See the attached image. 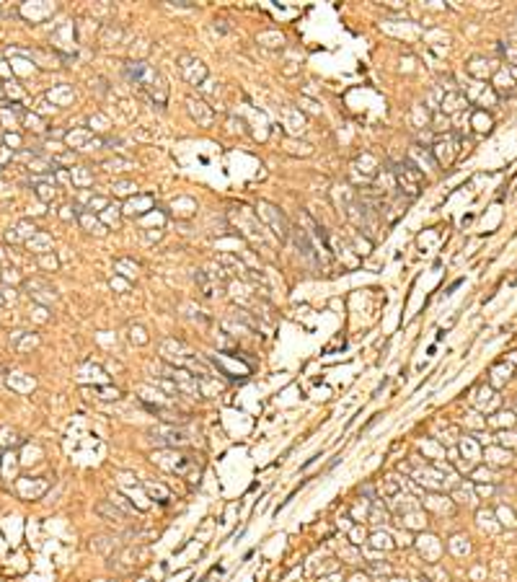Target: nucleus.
<instances>
[{"mask_svg": "<svg viewBox=\"0 0 517 582\" xmlns=\"http://www.w3.org/2000/svg\"><path fill=\"white\" fill-rule=\"evenodd\" d=\"M3 442H6V445H13V442H16V432H13V430H6V432H3Z\"/></svg>", "mask_w": 517, "mask_h": 582, "instance_id": "ea45409f", "label": "nucleus"}, {"mask_svg": "<svg viewBox=\"0 0 517 582\" xmlns=\"http://www.w3.org/2000/svg\"><path fill=\"white\" fill-rule=\"evenodd\" d=\"M155 385L161 388V391H166L168 396H178V394H181V391H178V385H176L171 378H158V380H155Z\"/></svg>", "mask_w": 517, "mask_h": 582, "instance_id": "c756f323", "label": "nucleus"}, {"mask_svg": "<svg viewBox=\"0 0 517 582\" xmlns=\"http://www.w3.org/2000/svg\"><path fill=\"white\" fill-rule=\"evenodd\" d=\"M171 6H178V8H189V6H194V3H191V0H173Z\"/></svg>", "mask_w": 517, "mask_h": 582, "instance_id": "a18cd8bd", "label": "nucleus"}, {"mask_svg": "<svg viewBox=\"0 0 517 582\" xmlns=\"http://www.w3.org/2000/svg\"><path fill=\"white\" fill-rule=\"evenodd\" d=\"M494 70H496V68L491 65V60H486V57H471V60H468V73H471L476 81L491 78Z\"/></svg>", "mask_w": 517, "mask_h": 582, "instance_id": "ddd939ff", "label": "nucleus"}, {"mask_svg": "<svg viewBox=\"0 0 517 582\" xmlns=\"http://www.w3.org/2000/svg\"><path fill=\"white\" fill-rule=\"evenodd\" d=\"M140 487L148 492V499H158V502H168L171 499V492L163 484H158V481H140Z\"/></svg>", "mask_w": 517, "mask_h": 582, "instance_id": "f3484780", "label": "nucleus"}, {"mask_svg": "<svg viewBox=\"0 0 517 582\" xmlns=\"http://www.w3.org/2000/svg\"><path fill=\"white\" fill-rule=\"evenodd\" d=\"M194 357V352L189 350L186 342L176 339V337H168L161 342V360L168 362V365H176V367H186V362Z\"/></svg>", "mask_w": 517, "mask_h": 582, "instance_id": "39448f33", "label": "nucleus"}, {"mask_svg": "<svg viewBox=\"0 0 517 582\" xmlns=\"http://www.w3.org/2000/svg\"><path fill=\"white\" fill-rule=\"evenodd\" d=\"M93 207H106V200H101V197H96V200H91V205H88V210H93Z\"/></svg>", "mask_w": 517, "mask_h": 582, "instance_id": "79ce46f5", "label": "nucleus"}, {"mask_svg": "<svg viewBox=\"0 0 517 582\" xmlns=\"http://www.w3.org/2000/svg\"><path fill=\"white\" fill-rule=\"evenodd\" d=\"M463 106H468V101H466V96H463L461 91H450V93H445L442 101H440V111H442V114H455V111H461Z\"/></svg>", "mask_w": 517, "mask_h": 582, "instance_id": "4468645a", "label": "nucleus"}, {"mask_svg": "<svg viewBox=\"0 0 517 582\" xmlns=\"http://www.w3.org/2000/svg\"><path fill=\"white\" fill-rule=\"evenodd\" d=\"M150 210H155L150 194H135V197H129V200L124 202V207H122V212H124L127 218H143V215H148Z\"/></svg>", "mask_w": 517, "mask_h": 582, "instance_id": "1a4fd4ad", "label": "nucleus"}, {"mask_svg": "<svg viewBox=\"0 0 517 582\" xmlns=\"http://www.w3.org/2000/svg\"><path fill=\"white\" fill-rule=\"evenodd\" d=\"M220 391H223V385L215 383V378H202V380H200V394H202V396H215V394H220Z\"/></svg>", "mask_w": 517, "mask_h": 582, "instance_id": "412c9836", "label": "nucleus"}, {"mask_svg": "<svg viewBox=\"0 0 517 582\" xmlns=\"http://www.w3.org/2000/svg\"><path fill=\"white\" fill-rule=\"evenodd\" d=\"M496 515L502 517V520H499L502 526H509V528H514V526H517V517H514V512H512L509 507H499V510H496Z\"/></svg>", "mask_w": 517, "mask_h": 582, "instance_id": "2f4dec72", "label": "nucleus"}, {"mask_svg": "<svg viewBox=\"0 0 517 582\" xmlns=\"http://www.w3.org/2000/svg\"><path fill=\"white\" fill-rule=\"evenodd\" d=\"M258 212H262V218H264V223L274 230V236L280 238V241H287L290 238V223L285 220V215L274 207V205H269V202H258Z\"/></svg>", "mask_w": 517, "mask_h": 582, "instance_id": "423d86ee", "label": "nucleus"}, {"mask_svg": "<svg viewBox=\"0 0 517 582\" xmlns=\"http://www.w3.org/2000/svg\"><path fill=\"white\" fill-rule=\"evenodd\" d=\"M367 520L372 523V526H385L388 520H391V510H388L385 505H380V502H375L372 499V507H370V515H367Z\"/></svg>", "mask_w": 517, "mask_h": 582, "instance_id": "dca6fc26", "label": "nucleus"}, {"mask_svg": "<svg viewBox=\"0 0 517 582\" xmlns=\"http://www.w3.org/2000/svg\"><path fill=\"white\" fill-rule=\"evenodd\" d=\"M427 507H432L437 512H452V499L450 497H442L440 492H432L427 497Z\"/></svg>", "mask_w": 517, "mask_h": 582, "instance_id": "a211bd4d", "label": "nucleus"}, {"mask_svg": "<svg viewBox=\"0 0 517 582\" xmlns=\"http://www.w3.org/2000/svg\"><path fill=\"white\" fill-rule=\"evenodd\" d=\"M367 515H370V507L367 505H354L352 507V520L362 523V520H367Z\"/></svg>", "mask_w": 517, "mask_h": 582, "instance_id": "72a5a7b5", "label": "nucleus"}, {"mask_svg": "<svg viewBox=\"0 0 517 582\" xmlns=\"http://www.w3.org/2000/svg\"><path fill=\"white\" fill-rule=\"evenodd\" d=\"M452 435H458V427H447V432H442L440 435V442H452V440H455V437H452Z\"/></svg>", "mask_w": 517, "mask_h": 582, "instance_id": "58836bf2", "label": "nucleus"}, {"mask_svg": "<svg viewBox=\"0 0 517 582\" xmlns=\"http://www.w3.org/2000/svg\"><path fill=\"white\" fill-rule=\"evenodd\" d=\"M129 342L137 344V347H143V344L150 342V337H148V332L140 326V323H135V326H129Z\"/></svg>", "mask_w": 517, "mask_h": 582, "instance_id": "aec40b11", "label": "nucleus"}, {"mask_svg": "<svg viewBox=\"0 0 517 582\" xmlns=\"http://www.w3.org/2000/svg\"><path fill=\"white\" fill-rule=\"evenodd\" d=\"M186 111H189V117H191L194 122L202 124V127H210V124L215 122V111H212V106H207L202 99L189 96V99H186Z\"/></svg>", "mask_w": 517, "mask_h": 582, "instance_id": "6e6552de", "label": "nucleus"}, {"mask_svg": "<svg viewBox=\"0 0 517 582\" xmlns=\"http://www.w3.org/2000/svg\"><path fill=\"white\" fill-rule=\"evenodd\" d=\"M367 544H370L375 551H391V549H396V538H393V533H391V531H385V528L372 531V533L367 536Z\"/></svg>", "mask_w": 517, "mask_h": 582, "instance_id": "9b49d317", "label": "nucleus"}, {"mask_svg": "<svg viewBox=\"0 0 517 582\" xmlns=\"http://www.w3.org/2000/svg\"><path fill=\"white\" fill-rule=\"evenodd\" d=\"M471 481H476V484H484V481H494V474H491L489 469L479 466V469H473V471H471Z\"/></svg>", "mask_w": 517, "mask_h": 582, "instance_id": "7c9ffc66", "label": "nucleus"}, {"mask_svg": "<svg viewBox=\"0 0 517 582\" xmlns=\"http://www.w3.org/2000/svg\"><path fill=\"white\" fill-rule=\"evenodd\" d=\"M109 171H129L132 168V163H127V161H119V158H114V161H109V163H104Z\"/></svg>", "mask_w": 517, "mask_h": 582, "instance_id": "e433bc0d", "label": "nucleus"}, {"mask_svg": "<svg viewBox=\"0 0 517 582\" xmlns=\"http://www.w3.org/2000/svg\"><path fill=\"white\" fill-rule=\"evenodd\" d=\"M101 215H104V220H106L109 225L119 228V223H122V207H119V205H114V207H106V212H101Z\"/></svg>", "mask_w": 517, "mask_h": 582, "instance_id": "c85d7f7f", "label": "nucleus"}, {"mask_svg": "<svg viewBox=\"0 0 517 582\" xmlns=\"http://www.w3.org/2000/svg\"><path fill=\"white\" fill-rule=\"evenodd\" d=\"M124 75L135 88H140L155 106H166L168 101V83L158 68H153L145 60H127L124 62Z\"/></svg>", "mask_w": 517, "mask_h": 582, "instance_id": "f257e3e1", "label": "nucleus"}, {"mask_svg": "<svg viewBox=\"0 0 517 582\" xmlns=\"http://www.w3.org/2000/svg\"><path fill=\"white\" fill-rule=\"evenodd\" d=\"M414 544H416V549H419L422 559H424V561H429V564H434V561L440 559V554H442V544H440V538H437V536H432V533H424V536L414 538Z\"/></svg>", "mask_w": 517, "mask_h": 582, "instance_id": "9d476101", "label": "nucleus"}, {"mask_svg": "<svg viewBox=\"0 0 517 582\" xmlns=\"http://www.w3.org/2000/svg\"><path fill=\"white\" fill-rule=\"evenodd\" d=\"M150 461H153L155 466L171 471V474H178V476H186L189 471L200 469L197 461H194L191 456H186V453H181V450H176V448H161V450H155L153 456H150Z\"/></svg>", "mask_w": 517, "mask_h": 582, "instance_id": "f03ea898", "label": "nucleus"}, {"mask_svg": "<svg viewBox=\"0 0 517 582\" xmlns=\"http://www.w3.org/2000/svg\"><path fill=\"white\" fill-rule=\"evenodd\" d=\"M96 394H98V399H104V401H116L119 396H122V391L116 385H96Z\"/></svg>", "mask_w": 517, "mask_h": 582, "instance_id": "393cba45", "label": "nucleus"}, {"mask_svg": "<svg viewBox=\"0 0 517 582\" xmlns=\"http://www.w3.org/2000/svg\"><path fill=\"white\" fill-rule=\"evenodd\" d=\"M491 492H494V487H489V484H486V487H484V484H479V494H481V497H491Z\"/></svg>", "mask_w": 517, "mask_h": 582, "instance_id": "a19ab883", "label": "nucleus"}, {"mask_svg": "<svg viewBox=\"0 0 517 582\" xmlns=\"http://www.w3.org/2000/svg\"><path fill=\"white\" fill-rule=\"evenodd\" d=\"M399 520V526L401 528H406V531H424L427 528V515H424V507H419V510H414V512H406V515H401V517H396Z\"/></svg>", "mask_w": 517, "mask_h": 582, "instance_id": "f8f14e48", "label": "nucleus"}, {"mask_svg": "<svg viewBox=\"0 0 517 582\" xmlns=\"http://www.w3.org/2000/svg\"><path fill=\"white\" fill-rule=\"evenodd\" d=\"M176 65H178V73H181V78L189 83V86H202L205 81H207V65L197 57V54H178V60H176Z\"/></svg>", "mask_w": 517, "mask_h": 582, "instance_id": "20e7f679", "label": "nucleus"}, {"mask_svg": "<svg viewBox=\"0 0 517 582\" xmlns=\"http://www.w3.org/2000/svg\"><path fill=\"white\" fill-rule=\"evenodd\" d=\"M461 450H463V456H468V461H476L479 458V440L476 437H466L461 442Z\"/></svg>", "mask_w": 517, "mask_h": 582, "instance_id": "4be33fe9", "label": "nucleus"}, {"mask_svg": "<svg viewBox=\"0 0 517 582\" xmlns=\"http://www.w3.org/2000/svg\"><path fill=\"white\" fill-rule=\"evenodd\" d=\"M367 536H370V533L357 523V526H352V531H349V544H352V546H362V544H367Z\"/></svg>", "mask_w": 517, "mask_h": 582, "instance_id": "bb28decb", "label": "nucleus"}, {"mask_svg": "<svg viewBox=\"0 0 517 582\" xmlns=\"http://www.w3.org/2000/svg\"><path fill=\"white\" fill-rule=\"evenodd\" d=\"M339 528H344L347 533L352 531V523H349V517H339Z\"/></svg>", "mask_w": 517, "mask_h": 582, "instance_id": "37998d69", "label": "nucleus"}, {"mask_svg": "<svg viewBox=\"0 0 517 582\" xmlns=\"http://www.w3.org/2000/svg\"><path fill=\"white\" fill-rule=\"evenodd\" d=\"M432 129H434V132H442V129L447 132V129H450V119H447L442 111H437L434 119H432Z\"/></svg>", "mask_w": 517, "mask_h": 582, "instance_id": "473e14b6", "label": "nucleus"}, {"mask_svg": "<svg viewBox=\"0 0 517 582\" xmlns=\"http://www.w3.org/2000/svg\"><path fill=\"white\" fill-rule=\"evenodd\" d=\"M463 541H466L463 536H455V538L450 541V549L455 551V554H463V551H468V544H463Z\"/></svg>", "mask_w": 517, "mask_h": 582, "instance_id": "4c0bfd02", "label": "nucleus"}, {"mask_svg": "<svg viewBox=\"0 0 517 582\" xmlns=\"http://www.w3.org/2000/svg\"><path fill=\"white\" fill-rule=\"evenodd\" d=\"M81 223H83L91 233H96V236H104V233H106V228H104V225H101V223H98L91 212H83V215H81Z\"/></svg>", "mask_w": 517, "mask_h": 582, "instance_id": "b1692460", "label": "nucleus"}, {"mask_svg": "<svg viewBox=\"0 0 517 582\" xmlns=\"http://www.w3.org/2000/svg\"><path fill=\"white\" fill-rule=\"evenodd\" d=\"M114 269L119 272V277H124V280H129V282H132V280L137 277V272H140V267L132 262V259H127V256L116 259V262H114Z\"/></svg>", "mask_w": 517, "mask_h": 582, "instance_id": "2eb2a0df", "label": "nucleus"}, {"mask_svg": "<svg viewBox=\"0 0 517 582\" xmlns=\"http://www.w3.org/2000/svg\"><path fill=\"white\" fill-rule=\"evenodd\" d=\"M111 287H114V290H119V293H129V287H132V282H129V280H124V277H119V275H114V280H111Z\"/></svg>", "mask_w": 517, "mask_h": 582, "instance_id": "f704fd0d", "label": "nucleus"}, {"mask_svg": "<svg viewBox=\"0 0 517 582\" xmlns=\"http://www.w3.org/2000/svg\"><path fill=\"white\" fill-rule=\"evenodd\" d=\"M96 510H98V512H101V515H106V517H111V520H127V515H124V512H122V510H116V507H114V505H111V502H109V505H106V502H101V505H98V507H96Z\"/></svg>", "mask_w": 517, "mask_h": 582, "instance_id": "a878e982", "label": "nucleus"}, {"mask_svg": "<svg viewBox=\"0 0 517 582\" xmlns=\"http://www.w3.org/2000/svg\"><path fill=\"white\" fill-rule=\"evenodd\" d=\"M486 458L494 463H509V453H499V450H486Z\"/></svg>", "mask_w": 517, "mask_h": 582, "instance_id": "c9c22d12", "label": "nucleus"}, {"mask_svg": "<svg viewBox=\"0 0 517 582\" xmlns=\"http://www.w3.org/2000/svg\"><path fill=\"white\" fill-rule=\"evenodd\" d=\"M393 176H396V186H401V191H406L409 197H416L424 184V171L416 163H411L409 158L393 168Z\"/></svg>", "mask_w": 517, "mask_h": 582, "instance_id": "7ed1b4c3", "label": "nucleus"}, {"mask_svg": "<svg viewBox=\"0 0 517 582\" xmlns=\"http://www.w3.org/2000/svg\"><path fill=\"white\" fill-rule=\"evenodd\" d=\"M109 502H111V505H114L116 510H122V512H124L127 517H129V515H135V507L129 505V502H127V499H124L122 494H111V497H109Z\"/></svg>", "mask_w": 517, "mask_h": 582, "instance_id": "cd10ccee", "label": "nucleus"}, {"mask_svg": "<svg viewBox=\"0 0 517 582\" xmlns=\"http://www.w3.org/2000/svg\"><path fill=\"white\" fill-rule=\"evenodd\" d=\"M349 582H370V577H367V574H360V572H357V574H352V579H349Z\"/></svg>", "mask_w": 517, "mask_h": 582, "instance_id": "c03bdc74", "label": "nucleus"}, {"mask_svg": "<svg viewBox=\"0 0 517 582\" xmlns=\"http://www.w3.org/2000/svg\"><path fill=\"white\" fill-rule=\"evenodd\" d=\"M153 435V440L158 437V442L163 445V448H176V445H184V442H189V435L181 430V427H176V424H166V427H158V430H153L150 432Z\"/></svg>", "mask_w": 517, "mask_h": 582, "instance_id": "0eeeda50", "label": "nucleus"}, {"mask_svg": "<svg viewBox=\"0 0 517 582\" xmlns=\"http://www.w3.org/2000/svg\"><path fill=\"white\" fill-rule=\"evenodd\" d=\"M471 127H476L479 132H486V129H491V117L484 109H476L473 117H471Z\"/></svg>", "mask_w": 517, "mask_h": 582, "instance_id": "6ab92c4d", "label": "nucleus"}, {"mask_svg": "<svg viewBox=\"0 0 517 582\" xmlns=\"http://www.w3.org/2000/svg\"><path fill=\"white\" fill-rule=\"evenodd\" d=\"M114 197H127V194H137L135 181H114Z\"/></svg>", "mask_w": 517, "mask_h": 582, "instance_id": "5701e85b", "label": "nucleus"}]
</instances>
